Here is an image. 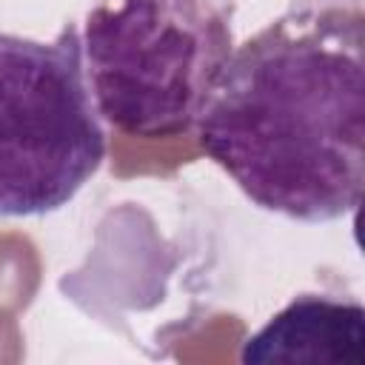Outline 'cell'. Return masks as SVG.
<instances>
[{"label":"cell","mask_w":365,"mask_h":365,"mask_svg":"<svg viewBox=\"0 0 365 365\" xmlns=\"http://www.w3.org/2000/svg\"><path fill=\"white\" fill-rule=\"evenodd\" d=\"M200 148L259 208L331 222L362 202V0H288L234 46L200 117Z\"/></svg>","instance_id":"6da1fadb"},{"label":"cell","mask_w":365,"mask_h":365,"mask_svg":"<svg viewBox=\"0 0 365 365\" xmlns=\"http://www.w3.org/2000/svg\"><path fill=\"white\" fill-rule=\"evenodd\" d=\"M106 160L80 31L54 43L0 34V217L68 205Z\"/></svg>","instance_id":"3957f363"},{"label":"cell","mask_w":365,"mask_h":365,"mask_svg":"<svg viewBox=\"0 0 365 365\" xmlns=\"http://www.w3.org/2000/svg\"><path fill=\"white\" fill-rule=\"evenodd\" d=\"M231 0H97L80 46L97 114L143 140L180 137L234 51Z\"/></svg>","instance_id":"7a4b0ae2"},{"label":"cell","mask_w":365,"mask_h":365,"mask_svg":"<svg viewBox=\"0 0 365 365\" xmlns=\"http://www.w3.org/2000/svg\"><path fill=\"white\" fill-rule=\"evenodd\" d=\"M245 365H365V311L351 297L299 294L242 345Z\"/></svg>","instance_id":"277c9868"}]
</instances>
